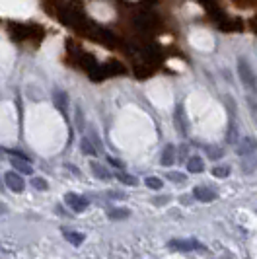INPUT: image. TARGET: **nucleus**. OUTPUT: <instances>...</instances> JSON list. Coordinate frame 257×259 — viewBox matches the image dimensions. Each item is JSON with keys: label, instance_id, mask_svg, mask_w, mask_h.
<instances>
[{"label": "nucleus", "instance_id": "9d476101", "mask_svg": "<svg viewBox=\"0 0 257 259\" xmlns=\"http://www.w3.org/2000/svg\"><path fill=\"white\" fill-rule=\"evenodd\" d=\"M90 169H92V174H94L98 180H109V178H111V174L107 171V168H105L103 164H100V162H92Z\"/></svg>", "mask_w": 257, "mask_h": 259}, {"label": "nucleus", "instance_id": "a211bd4d", "mask_svg": "<svg viewBox=\"0 0 257 259\" xmlns=\"http://www.w3.org/2000/svg\"><path fill=\"white\" fill-rule=\"evenodd\" d=\"M66 240H70V244H74V246H80L82 244V240H84V234H74V232H66Z\"/></svg>", "mask_w": 257, "mask_h": 259}, {"label": "nucleus", "instance_id": "423d86ee", "mask_svg": "<svg viewBox=\"0 0 257 259\" xmlns=\"http://www.w3.org/2000/svg\"><path fill=\"white\" fill-rule=\"evenodd\" d=\"M53 100H55V105H57V109L63 113L64 119H68V96H66V92L55 90Z\"/></svg>", "mask_w": 257, "mask_h": 259}, {"label": "nucleus", "instance_id": "5701e85b", "mask_svg": "<svg viewBox=\"0 0 257 259\" xmlns=\"http://www.w3.org/2000/svg\"><path fill=\"white\" fill-rule=\"evenodd\" d=\"M31 185H33L35 189H39V191H45V189H47V182H45L43 178H33V180H31Z\"/></svg>", "mask_w": 257, "mask_h": 259}, {"label": "nucleus", "instance_id": "412c9836", "mask_svg": "<svg viewBox=\"0 0 257 259\" xmlns=\"http://www.w3.org/2000/svg\"><path fill=\"white\" fill-rule=\"evenodd\" d=\"M245 102H247V107H249V111H251V115H253V119H255V123H257V102H255V98L247 96V98H245Z\"/></svg>", "mask_w": 257, "mask_h": 259}, {"label": "nucleus", "instance_id": "2eb2a0df", "mask_svg": "<svg viewBox=\"0 0 257 259\" xmlns=\"http://www.w3.org/2000/svg\"><path fill=\"white\" fill-rule=\"evenodd\" d=\"M226 141L230 144L238 143V125H236V117H230V125H228V133H226Z\"/></svg>", "mask_w": 257, "mask_h": 259}, {"label": "nucleus", "instance_id": "6e6552de", "mask_svg": "<svg viewBox=\"0 0 257 259\" xmlns=\"http://www.w3.org/2000/svg\"><path fill=\"white\" fill-rule=\"evenodd\" d=\"M193 195H195V199H199V201H203V203H210V201L217 199V193H215L212 189H208V187H195V189H193Z\"/></svg>", "mask_w": 257, "mask_h": 259}, {"label": "nucleus", "instance_id": "dca6fc26", "mask_svg": "<svg viewBox=\"0 0 257 259\" xmlns=\"http://www.w3.org/2000/svg\"><path fill=\"white\" fill-rule=\"evenodd\" d=\"M80 148H82V152H84V154H96V152H98V148H96V146H94V143H92V141H88V139H82Z\"/></svg>", "mask_w": 257, "mask_h": 259}, {"label": "nucleus", "instance_id": "20e7f679", "mask_svg": "<svg viewBox=\"0 0 257 259\" xmlns=\"http://www.w3.org/2000/svg\"><path fill=\"white\" fill-rule=\"evenodd\" d=\"M64 201L70 205L72 210H76V212H82V210H86V208H88V199H86V197H82V195L66 193L64 195Z\"/></svg>", "mask_w": 257, "mask_h": 259}, {"label": "nucleus", "instance_id": "39448f33", "mask_svg": "<svg viewBox=\"0 0 257 259\" xmlns=\"http://www.w3.org/2000/svg\"><path fill=\"white\" fill-rule=\"evenodd\" d=\"M238 154L247 156V154H257V141L253 137H245L238 143Z\"/></svg>", "mask_w": 257, "mask_h": 259}, {"label": "nucleus", "instance_id": "bb28decb", "mask_svg": "<svg viewBox=\"0 0 257 259\" xmlns=\"http://www.w3.org/2000/svg\"><path fill=\"white\" fill-rule=\"evenodd\" d=\"M107 160H109V162H111V164H113L115 168H123V164H121L119 160H115V158H107Z\"/></svg>", "mask_w": 257, "mask_h": 259}, {"label": "nucleus", "instance_id": "ddd939ff", "mask_svg": "<svg viewBox=\"0 0 257 259\" xmlns=\"http://www.w3.org/2000/svg\"><path fill=\"white\" fill-rule=\"evenodd\" d=\"M14 168H16V171H20V174H31V166H29V160H26V158H14L12 160Z\"/></svg>", "mask_w": 257, "mask_h": 259}, {"label": "nucleus", "instance_id": "b1692460", "mask_svg": "<svg viewBox=\"0 0 257 259\" xmlns=\"http://www.w3.org/2000/svg\"><path fill=\"white\" fill-rule=\"evenodd\" d=\"M76 127L78 131H84V113H82V107H76Z\"/></svg>", "mask_w": 257, "mask_h": 259}, {"label": "nucleus", "instance_id": "1a4fd4ad", "mask_svg": "<svg viewBox=\"0 0 257 259\" xmlns=\"http://www.w3.org/2000/svg\"><path fill=\"white\" fill-rule=\"evenodd\" d=\"M242 169H244L245 174H253L257 169V156L255 154L242 156Z\"/></svg>", "mask_w": 257, "mask_h": 259}, {"label": "nucleus", "instance_id": "4be33fe9", "mask_svg": "<svg viewBox=\"0 0 257 259\" xmlns=\"http://www.w3.org/2000/svg\"><path fill=\"white\" fill-rule=\"evenodd\" d=\"M228 174H230V168H226V166H217L212 169V176H217V178H226Z\"/></svg>", "mask_w": 257, "mask_h": 259}, {"label": "nucleus", "instance_id": "9b49d317", "mask_svg": "<svg viewBox=\"0 0 257 259\" xmlns=\"http://www.w3.org/2000/svg\"><path fill=\"white\" fill-rule=\"evenodd\" d=\"M174 162H176V146L167 144L162 152V166H172Z\"/></svg>", "mask_w": 257, "mask_h": 259}, {"label": "nucleus", "instance_id": "cd10ccee", "mask_svg": "<svg viewBox=\"0 0 257 259\" xmlns=\"http://www.w3.org/2000/svg\"><path fill=\"white\" fill-rule=\"evenodd\" d=\"M169 178H172V180H176V182H181V180H185L181 174H169Z\"/></svg>", "mask_w": 257, "mask_h": 259}, {"label": "nucleus", "instance_id": "f3484780", "mask_svg": "<svg viewBox=\"0 0 257 259\" xmlns=\"http://www.w3.org/2000/svg\"><path fill=\"white\" fill-rule=\"evenodd\" d=\"M128 217V210L125 208H113V210H109V219L111 221H121V219H127Z\"/></svg>", "mask_w": 257, "mask_h": 259}, {"label": "nucleus", "instance_id": "393cba45", "mask_svg": "<svg viewBox=\"0 0 257 259\" xmlns=\"http://www.w3.org/2000/svg\"><path fill=\"white\" fill-rule=\"evenodd\" d=\"M119 182L125 183V185H137V180L133 176H128V174H119Z\"/></svg>", "mask_w": 257, "mask_h": 259}, {"label": "nucleus", "instance_id": "f257e3e1", "mask_svg": "<svg viewBox=\"0 0 257 259\" xmlns=\"http://www.w3.org/2000/svg\"><path fill=\"white\" fill-rule=\"evenodd\" d=\"M236 68H238V76H240V80H242V84H244L245 90H249L255 94L257 92V76L253 74V68H251V65H249V61H247L245 57H240Z\"/></svg>", "mask_w": 257, "mask_h": 259}, {"label": "nucleus", "instance_id": "4468645a", "mask_svg": "<svg viewBox=\"0 0 257 259\" xmlns=\"http://www.w3.org/2000/svg\"><path fill=\"white\" fill-rule=\"evenodd\" d=\"M187 169L191 174H201L205 169V164H203V160L199 156H193V158H189V162H187Z\"/></svg>", "mask_w": 257, "mask_h": 259}, {"label": "nucleus", "instance_id": "6ab92c4d", "mask_svg": "<svg viewBox=\"0 0 257 259\" xmlns=\"http://www.w3.org/2000/svg\"><path fill=\"white\" fill-rule=\"evenodd\" d=\"M146 185L150 187V189H162V180L160 178H154V176H150V178H146Z\"/></svg>", "mask_w": 257, "mask_h": 259}, {"label": "nucleus", "instance_id": "f8f14e48", "mask_svg": "<svg viewBox=\"0 0 257 259\" xmlns=\"http://www.w3.org/2000/svg\"><path fill=\"white\" fill-rule=\"evenodd\" d=\"M176 125H178V131L181 135H187V119L183 115V107L181 105H178V109H176Z\"/></svg>", "mask_w": 257, "mask_h": 259}, {"label": "nucleus", "instance_id": "7ed1b4c3", "mask_svg": "<svg viewBox=\"0 0 257 259\" xmlns=\"http://www.w3.org/2000/svg\"><path fill=\"white\" fill-rule=\"evenodd\" d=\"M123 70H125V68L119 65V63H111V65H107V66H100L98 72H94L92 76H94V80L100 82V80H103L105 76L109 78V76H115V74H121Z\"/></svg>", "mask_w": 257, "mask_h": 259}, {"label": "nucleus", "instance_id": "0eeeda50", "mask_svg": "<svg viewBox=\"0 0 257 259\" xmlns=\"http://www.w3.org/2000/svg\"><path fill=\"white\" fill-rule=\"evenodd\" d=\"M169 247H172V249H178V251H191V249H199L201 244H199V242H193V240H187V242H183V240H174V242H169Z\"/></svg>", "mask_w": 257, "mask_h": 259}, {"label": "nucleus", "instance_id": "f03ea898", "mask_svg": "<svg viewBox=\"0 0 257 259\" xmlns=\"http://www.w3.org/2000/svg\"><path fill=\"white\" fill-rule=\"evenodd\" d=\"M4 183H6V187L10 191H14V193H22L26 189V182H24V178H22L20 171H8L4 176Z\"/></svg>", "mask_w": 257, "mask_h": 259}, {"label": "nucleus", "instance_id": "aec40b11", "mask_svg": "<svg viewBox=\"0 0 257 259\" xmlns=\"http://www.w3.org/2000/svg\"><path fill=\"white\" fill-rule=\"evenodd\" d=\"M206 152H208V156H210L212 160L222 158V154H224V150H222V148H219V146H206Z\"/></svg>", "mask_w": 257, "mask_h": 259}, {"label": "nucleus", "instance_id": "a878e982", "mask_svg": "<svg viewBox=\"0 0 257 259\" xmlns=\"http://www.w3.org/2000/svg\"><path fill=\"white\" fill-rule=\"evenodd\" d=\"M92 143H94V146H96L98 150H102V143H100V139H98L96 131H92Z\"/></svg>", "mask_w": 257, "mask_h": 259}]
</instances>
